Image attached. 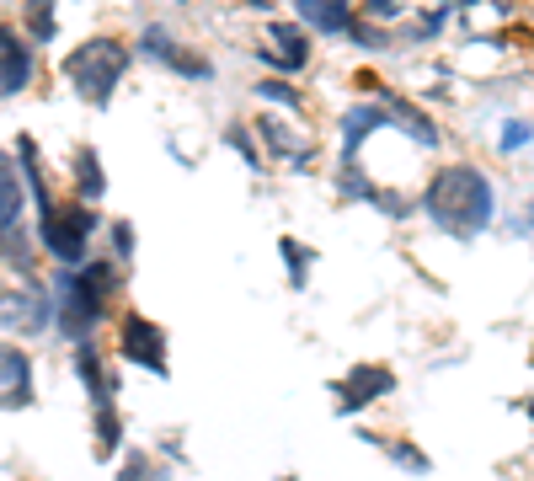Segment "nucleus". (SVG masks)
I'll list each match as a JSON object with an SVG mask.
<instances>
[{"label":"nucleus","mask_w":534,"mask_h":481,"mask_svg":"<svg viewBox=\"0 0 534 481\" xmlns=\"http://www.w3.org/2000/svg\"><path fill=\"white\" fill-rule=\"evenodd\" d=\"M428 220L454 241H476L481 230H492L502 220V198H497V182L486 166L476 161H449L438 166L422 188V204H417Z\"/></svg>","instance_id":"f257e3e1"},{"label":"nucleus","mask_w":534,"mask_h":481,"mask_svg":"<svg viewBox=\"0 0 534 481\" xmlns=\"http://www.w3.org/2000/svg\"><path fill=\"white\" fill-rule=\"evenodd\" d=\"M118 257H91L86 268H59L54 273V300H59V337L70 348L91 343L102 327H107V310L118 300Z\"/></svg>","instance_id":"f03ea898"},{"label":"nucleus","mask_w":534,"mask_h":481,"mask_svg":"<svg viewBox=\"0 0 534 481\" xmlns=\"http://www.w3.org/2000/svg\"><path fill=\"white\" fill-rule=\"evenodd\" d=\"M123 70H129V49H123V38H113V33H97V38L75 43V49L59 59V75H65L70 91L91 107H107L118 97Z\"/></svg>","instance_id":"7ed1b4c3"},{"label":"nucleus","mask_w":534,"mask_h":481,"mask_svg":"<svg viewBox=\"0 0 534 481\" xmlns=\"http://www.w3.org/2000/svg\"><path fill=\"white\" fill-rule=\"evenodd\" d=\"M102 230V214L70 198V204H54L49 214H38V241L59 268H86L91 262V236Z\"/></svg>","instance_id":"20e7f679"},{"label":"nucleus","mask_w":534,"mask_h":481,"mask_svg":"<svg viewBox=\"0 0 534 481\" xmlns=\"http://www.w3.org/2000/svg\"><path fill=\"white\" fill-rule=\"evenodd\" d=\"M139 54L155 59L161 70H177L182 81H198V86L214 81V59H203L198 49H187V43L171 33V27H161V22H150L145 33H139Z\"/></svg>","instance_id":"39448f33"},{"label":"nucleus","mask_w":534,"mask_h":481,"mask_svg":"<svg viewBox=\"0 0 534 481\" xmlns=\"http://www.w3.org/2000/svg\"><path fill=\"white\" fill-rule=\"evenodd\" d=\"M118 353H123V359H129L134 369H145V375H155V380H166V375H171L161 321L139 316V310H129V316L118 321Z\"/></svg>","instance_id":"423d86ee"},{"label":"nucleus","mask_w":534,"mask_h":481,"mask_svg":"<svg viewBox=\"0 0 534 481\" xmlns=\"http://www.w3.org/2000/svg\"><path fill=\"white\" fill-rule=\"evenodd\" d=\"M396 391V369L390 364H353L342 380H332V396H337V417H358L374 401H385Z\"/></svg>","instance_id":"0eeeda50"},{"label":"nucleus","mask_w":534,"mask_h":481,"mask_svg":"<svg viewBox=\"0 0 534 481\" xmlns=\"http://www.w3.org/2000/svg\"><path fill=\"white\" fill-rule=\"evenodd\" d=\"M380 129H396V107L385 97L380 102H353L348 113L337 118V134H342V166H358V145Z\"/></svg>","instance_id":"6e6552de"},{"label":"nucleus","mask_w":534,"mask_h":481,"mask_svg":"<svg viewBox=\"0 0 534 481\" xmlns=\"http://www.w3.org/2000/svg\"><path fill=\"white\" fill-rule=\"evenodd\" d=\"M262 65H273L278 75H300L305 65H310V27H300V22H273L267 27V43H262Z\"/></svg>","instance_id":"1a4fd4ad"},{"label":"nucleus","mask_w":534,"mask_h":481,"mask_svg":"<svg viewBox=\"0 0 534 481\" xmlns=\"http://www.w3.org/2000/svg\"><path fill=\"white\" fill-rule=\"evenodd\" d=\"M294 17H300V27H310V33H321V38H353L358 6L353 0H294Z\"/></svg>","instance_id":"9d476101"},{"label":"nucleus","mask_w":534,"mask_h":481,"mask_svg":"<svg viewBox=\"0 0 534 481\" xmlns=\"http://www.w3.org/2000/svg\"><path fill=\"white\" fill-rule=\"evenodd\" d=\"M75 375H81L86 396H91V407H102V401H113V396H118V380H113V369H107L102 337H91V343L75 348Z\"/></svg>","instance_id":"9b49d317"},{"label":"nucleus","mask_w":534,"mask_h":481,"mask_svg":"<svg viewBox=\"0 0 534 481\" xmlns=\"http://www.w3.org/2000/svg\"><path fill=\"white\" fill-rule=\"evenodd\" d=\"M0 364H6V412L33 407V353H27L17 337H6V353H0Z\"/></svg>","instance_id":"f8f14e48"},{"label":"nucleus","mask_w":534,"mask_h":481,"mask_svg":"<svg viewBox=\"0 0 534 481\" xmlns=\"http://www.w3.org/2000/svg\"><path fill=\"white\" fill-rule=\"evenodd\" d=\"M0 59H6V81H0V91H6V102H17L27 86H33V54H27L22 33L6 22V33H0Z\"/></svg>","instance_id":"ddd939ff"},{"label":"nucleus","mask_w":534,"mask_h":481,"mask_svg":"<svg viewBox=\"0 0 534 481\" xmlns=\"http://www.w3.org/2000/svg\"><path fill=\"white\" fill-rule=\"evenodd\" d=\"M118 449H123L118 401H102V407H91V460L107 465V460H118Z\"/></svg>","instance_id":"4468645a"},{"label":"nucleus","mask_w":534,"mask_h":481,"mask_svg":"<svg viewBox=\"0 0 534 481\" xmlns=\"http://www.w3.org/2000/svg\"><path fill=\"white\" fill-rule=\"evenodd\" d=\"M70 177H75V198H81V204H97V198H107V172H102L97 145H81V150L70 155Z\"/></svg>","instance_id":"2eb2a0df"},{"label":"nucleus","mask_w":534,"mask_h":481,"mask_svg":"<svg viewBox=\"0 0 534 481\" xmlns=\"http://www.w3.org/2000/svg\"><path fill=\"white\" fill-rule=\"evenodd\" d=\"M22 214H27V193H22V161L11 155L0 166V230H22Z\"/></svg>","instance_id":"dca6fc26"},{"label":"nucleus","mask_w":534,"mask_h":481,"mask_svg":"<svg viewBox=\"0 0 534 481\" xmlns=\"http://www.w3.org/2000/svg\"><path fill=\"white\" fill-rule=\"evenodd\" d=\"M385 102L396 107V129H401V134H412L422 150H438V145H444V129H438V123L422 113L417 102H406V97H385Z\"/></svg>","instance_id":"f3484780"},{"label":"nucleus","mask_w":534,"mask_h":481,"mask_svg":"<svg viewBox=\"0 0 534 481\" xmlns=\"http://www.w3.org/2000/svg\"><path fill=\"white\" fill-rule=\"evenodd\" d=\"M278 257H284V268H289V284H294V289H305V284H310V262H316V252H310L300 236H278Z\"/></svg>","instance_id":"a211bd4d"},{"label":"nucleus","mask_w":534,"mask_h":481,"mask_svg":"<svg viewBox=\"0 0 534 481\" xmlns=\"http://www.w3.org/2000/svg\"><path fill=\"white\" fill-rule=\"evenodd\" d=\"M534 145V118H502L497 129V155H518Z\"/></svg>","instance_id":"6ab92c4d"},{"label":"nucleus","mask_w":534,"mask_h":481,"mask_svg":"<svg viewBox=\"0 0 534 481\" xmlns=\"http://www.w3.org/2000/svg\"><path fill=\"white\" fill-rule=\"evenodd\" d=\"M353 49H369V54H380V49H390V43H396V33H390V27H380V22H364L358 17V27H353Z\"/></svg>","instance_id":"aec40b11"},{"label":"nucleus","mask_w":534,"mask_h":481,"mask_svg":"<svg viewBox=\"0 0 534 481\" xmlns=\"http://www.w3.org/2000/svg\"><path fill=\"white\" fill-rule=\"evenodd\" d=\"M257 97L262 102H278V107H289V113H300V91H294L289 81H278V75H267V81H257Z\"/></svg>","instance_id":"412c9836"},{"label":"nucleus","mask_w":534,"mask_h":481,"mask_svg":"<svg viewBox=\"0 0 534 481\" xmlns=\"http://www.w3.org/2000/svg\"><path fill=\"white\" fill-rule=\"evenodd\" d=\"M385 449H390V460H396L401 471H412V476H428V471H433V465H428V455H422L417 444H406V439H390Z\"/></svg>","instance_id":"4be33fe9"},{"label":"nucleus","mask_w":534,"mask_h":481,"mask_svg":"<svg viewBox=\"0 0 534 481\" xmlns=\"http://www.w3.org/2000/svg\"><path fill=\"white\" fill-rule=\"evenodd\" d=\"M107 241H113V257H118V262H134L139 236H134V225H129V220H113V225H107Z\"/></svg>","instance_id":"5701e85b"},{"label":"nucleus","mask_w":534,"mask_h":481,"mask_svg":"<svg viewBox=\"0 0 534 481\" xmlns=\"http://www.w3.org/2000/svg\"><path fill=\"white\" fill-rule=\"evenodd\" d=\"M358 17H364V22H401L406 17V0H364V6H358Z\"/></svg>","instance_id":"b1692460"},{"label":"nucleus","mask_w":534,"mask_h":481,"mask_svg":"<svg viewBox=\"0 0 534 481\" xmlns=\"http://www.w3.org/2000/svg\"><path fill=\"white\" fill-rule=\"evenodd\" d=\"M502 230H508V236H534V198H524V214H518V220H502Z\"/></svg>","instance_id":"393cba45"},{"label":"nucleus","mask_w":534,"mask_h":481,"mask_svg":"<svg viewBox=\"0 0 534 481\" xmlns=\"http://www.w3.org/2000/svg\"><path fill=\"white\" fill-rule=\"evenodd\" d=\"M22 11H54V0H22Z\"/></svg>","instance_id":"a878e982"},{"label":"nucleus","mask_w":534,"mask_h":481,"mask_svg":"<svg viewBox=\"0 0 534 481\" xmlns=\"http://www.w3.org/2000/svg\"><path fill=\"white\" fill-rule=\"evenodd\" d=\"M449 6H454V11H460V6H476V0H449Z\"/></svg>","instance_id":"bb28decb"},{"label":"nucleus","mask_w":534,"mask_h":481,"mask_svg":"<svg viewBox=\"0 0 534 481\" xmlns=\"http://www.w3.org/2000/svg\"><path fill=\"white\" fill-rule=\"evenodd\" d=\"M524 412H529V417H534V396H529V401H524Z\"/></svg>","instance_id":"cd10ccee"},{"label":"nucleus","mask_w":534,"mask_h":481,"mask_svg":"<svg viewBox=\"0 0 534 481\" xmlns=\"http://www.w3.org/2000/svg\"><path fill=\"white\" fill-rule=\"evenodd\" d=\"M284 481H300V476H284Z\"/></svg>","instance_id":"c85d7f7f"}]
</instances>
